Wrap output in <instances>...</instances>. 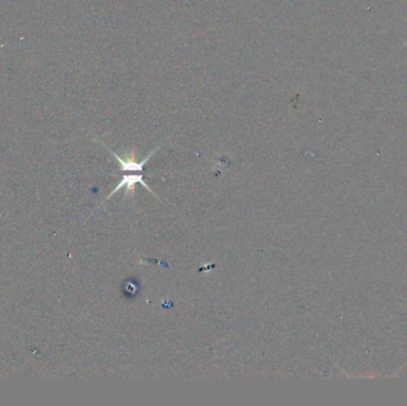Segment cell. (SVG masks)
Here are the masks:
<instances>
[{"label":"cell","instance_id":"1","mask_svg":"<svg viewBox=\"0 0 407 406\" xmlns=\"http://www.w3.org/2000/svg\"><path fill=\"white\" fill-rule=\"evenodd\" d=\"M137 183H141V185L144 187L145 190H148L149 192H152L154 194V196H156V194L152 191V189H150V187L148 186V183H145L144 177H143L142 172H133V174H131V172H126V174H124V175H123L121 182H119L117 185V187H116V189L112 191L110 194H108V197L106 198V200L110 199V198L114 196L115 193H117L118 191L122 190V189H125L126 193H128V194H130V193L132 194L133 191H135V185H137Z\"/></svg>","mask_w":407,"mask_h":406}]
</instances>
